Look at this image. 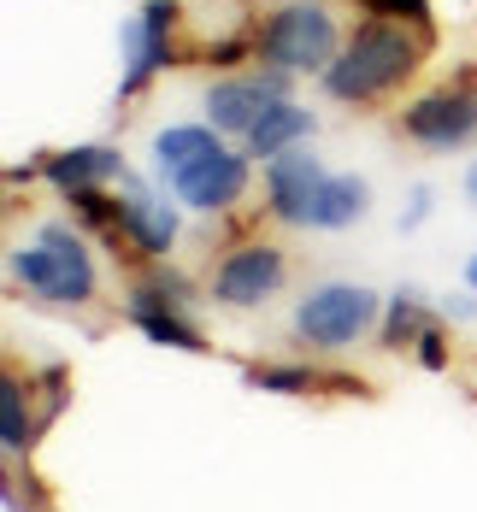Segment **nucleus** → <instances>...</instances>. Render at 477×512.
Segmentation results:
<instances>
[{
	"instance_id": "nucleus-9",
	"label": "nucleus",
	"mask_w": 477,
	"mask_h": 512,
	"mask_svg": "<svg viewBox=\"0 0 477 512\" xmlns=\"http://www.w3.org/2000/svg\"><path fill=\"white\" fill-rule=\"evenodd\" d=\"M242 189H248V159L242 154H218L201 159V165H189V171H177L171 177V195L183 206H201V212H218V206H236L242 201Z\"/></svg>"
},
{
	"instance_id": "nucleus-1",
	"label": "nucleus",
	"mask_w": 477,
	"mask_h": 512,
	"mask_svg": "<svg viewBox=\"0 0 477 512\" xmlns=\"http://www.w3.org/2000/svg\"><path fill=\"white\" fill-rule=\"evenodd\" d=\"M419 59H424V30H407V24H395V18H371V24L354 30V42L330 59L324 95H336V101H377V95L395 89Z\"/></svg>"
},
{
	"instance_id": "nucleus-12",
	"label": "nucleus",
	"mask_w": 477,
	"mask_h": 512,
	"mask_svg": "<svg viewBox=\"0 0 477 512\" xmlns=\"http://www.w3.org/2000/svg\"><path fill=\"white\" fill-rule=\"evenodd\" d=\"M42 171H48V183L59 189V195H77V189H101V183H112V177H130V171H124V159L112 154V148H101V142L65 148V154H53Z\"/></svg>"
},
{
	"instance_id": "nucleus-19",
	"label": "nucleus",
	"mask_w": 477,
	"mask_h": 512,
	"mask_svg": "<svg viewBox=\"0 0 477 512\" xmlns=\"http://www.w3.org/2000/svg\"><path fill=\"white\" fill-rule=\"evenodd\" d=\"M0 442H6V454H18L30 442V412H24L18 377H0Z\"/></svg>"
},
{
	"instance_id": "nucleus-4",
	"label": "nucleus",
	"mask_w": 477,
	"mask_h": 512,
	"mask_svg": "<svg viewBox=\"0 0 477 512\" xmlns=\"http://www.w3.org/2000/svg\"><path fill=\"white\" fill-rule=\"evenodd\" d=\"M377 318V295L366 283H324L295 307V336L313 348H348L360 342V330H371Z\"/></svg>"
},
{
	"instance_id": "nucleus-3",
	"label": "nucleus",
	"mask_w": 477,
	"mask_h": 512,
	"mask_svg": "<svg viewBox=\"0 0 477 512\" xmlns=\"http://www.w3.org/2000/svg\"><path fill=\"white\" fill-rule=\"evenodd\" d=\"M254 48L265 53L271 71H330V59L342 53L336 48V18H330L324 6H313V0L277 6L260 24Z\"/></svg>"
},
{
	"instance_id": "nucleus-8",
	"label": "nucleus",
	"mask_w": 477,
	"mask_h": 512,
	"mask_svg": "<svg viewBox=\"0 0 477 512\" xmlns=\"http://www.w3.org/2000/svg\"><path fill=\"white\" fill-rule=\"evenodd\" d=\"M318 189H324V165H318L307 148L277 154L271 159V171H265V201H271V212H277L283 224H307Z\"/></svg>"
},
{
	"instance_id": "nucleus-18",
	"label": "nucleus",
	"mask_w": 477,
	"mask_h": 512,
	"mask_svg": "<svg viewBox=\"0 0 477 512\" xmlns=\"http://www.w3.org/2000/svg\"><path fill=\"white\" fill-rule=\"evenodd\" d=\"M130 318H136V324H142V330H148L154 342L189 348V354H201V348H207V336H201V330H195V324H189L183 312H130Z\"/></svg>"
},
{
	"instance_id": "nucleus-23",
	"label": "nucleus",
	"mask_w": 477,
	"mask_h": 512,
	"mask_svg": "<svg viewBox=\"0 0 477 512\" xmlns=\"http://www.w3.org/2000/svg\"><path fill=\"white\" fill-rule=\"evenodd\" d=\"M466 283H472V289H477V254L466 259Z\"/></svg>"
},
{
	"instance_id": "nucleus-6",
	"label": "nucleus",
	"mask_w": 477,
	"mask_h": 512,
	"mask_svg": "<svg viewBox=\"0 0 477 512\" xmlns=\"http://www.w3.org/2000/svg\"><path fill=\"white\" fill-rule=\"evenodd\" d=\"M277 289H283V254L265 248V242L224 254L218 271H212V295L224 307H260L265 295H277Z\"/></svg>"
},
{
	"instance_id": "nucleus-16",
	"label": "nucleus",
	"mask_w": 477,
	"mask_h": 512,
	"mask_svg": "<svg viewBox=\"0 0 477 512\" xmlns=\"http://www.w3.org/2000/svg\"><path fill=\"white\" fill-rule=\"evenodd\" d=\"M424 330H436L430 307H424L419 295H395L389 318H383V348H407V342H419Z\"/></svg>"
},
{
	"instance_id": "nucleus-10",
	"label": "nucleus",
	"mask_w": 477,
	"mask_h": 512,
	"mask_svg": "<svg viewBox=\"0 0 477 512\" xmlns=\"http://www.w3.org/2000/svg\"><path fill=\"white\" fill-rule=\"evenodd\" d=\"M271 101H283V71H271V77H224V83L207 89V118L212 130H242L248 136Z\"/></svg>"
},
{
	"instance_id": "nucleus-20",
	"label": "nucleus",
	"mask_w": 477,
	"mask_h": 512,
	"mask_svg": "<svg viewBox=\"0 0 477 512\" xmlns=\"http://www.w3.org/2000/svg\"><path fill=\"white\" fill-rule=\"evenodd\" d=\"M371 18H395V24H413V30H430V0H360Z\"/></svg>"
},
{
	"instance_id": "nucleus-13",
	"label": "nucleus",
	"mask_w": 477,
	"mask_h": 512,
	"mask_svg": "<svg viewBox=\"0 0 477 512\" xmlns=\"http://www.w3.org/2000/svg\"><path fill=\"white\" fill-rule=\"evenodd\" d=\"M307 136H313V112H307V106L271 101V106L260 112V124L248 130V154L277 159V154H289L295 142H307Z\"/></svg>"
},
{
	"instance_id": "nucleus-17",
	"label": "nucleus",
	"mask_w": 477,
	"mask_h": 512,
	"mask_svg": "<svg viewBox=\"0 0 477 512\" xmlns=\"http://www.w3.org/2000/svg\"><path fill=\"white\" fill-rule=\"evenodd\" d=\"M254 389H277V395H313L330 383V371H307V365H254L248 371Z\"/></svg>"
},
{
	"instance_id": "nucleus-22",
	"label": "nucleus",
	"mask_w": 477,
	"mask_h": 512,
	"mask_svg": "<svg viewBox=\"0 0 477 512\" xmlns=\"http://www.w3.org/2000/svg\"><path fill=\"white\" fill-rule=\"evenodd\" d=\"M419 359L430 365V371H442V359H448V348H442V330H424V336H419Z\"/></svg>"
},
{
	"instance_id": "nucleus-21",
	"label": "nucleus",
	"mask_w": 477,
	"mask_h": 512,
	"mask_svg": "<svg viewBox=\"0 0 477 512\" xmlns=\"http://www.w3.org/2000/svg\"><path fill=\"white\" fill-rule=\"evenodd\" d=\"M242 53H248V42H242V36H224V42H207V53H201V59H207V65H236Z\"/></svg>"
},
{
	"instance_id": "nucleus-11",
	"label": "nucleus",
	"mask_w": 477,
	"mask_h": 512,
	"mask_svg": "<svg viewBox=\"0 0 477 512\" xmlns=\"http://www.w3.org/2000/svg\"><path fill=\"white\" fill-rule=\"evenodd\" d=\"M118 201H124V242H130V248H142V254H165V248L183 236V224H177V206H171V201H154V195H148V183L124 177Z\"/></svg>"
},
{
	"instance_id": "nucleus-5",
	"label": "nucleus",
	"mask_w": 477,
	"mask_h": 512,
	"mask_svg": "<svg viewBox=\"0 0 477 512\" xmlns=\"http://www.w3.org/2000/svg\"><path fill=\"white\" fill-rule=\"evenodd\" d=\"M401 136L419 142L424 154H448V148H466L477 136V95L466 83H448V89H430L401 112Z\"/></svg>"
},
{
	"instance_id": "nucleus-2",
	"label": "nucleus",
	"mask_w": 477,
	"mask_h": 512,
	"mask_svg": "<svg viewBox=\"0 0 477 512\" xmlns=\"http://www.w3.org/2000/svg\"><path fill=\"white\" fill-rule=\"evenodd\" d=\"M6 271H12L18 289H30L42 301H59V307H77V301L95 295V265H89L83 242L65 224H48L36 248H18L6 259Z\"/></svg>"
},
{
	"instance_id": "nucleus-15",
	"label": "nucleus",
	"mask_w": 477,
	"mask_h": 512,
	"mask_svg": "<svg viewBox=\"0 0 477 512\" xmlns=\"http://www.w3.org/2000/svg\"><path fill=\"white\" fill-rule=\"evenodd\" d=\"M212 154H218V130H207V124H171L154 142V159L165 177H177V171H189V165H201Z\"/></svg>"
},
{
	"instance_id": "nucleus-14",
	"label": "nucleus",
	"mask_w": 477,
	"mask_h": 512,
	"mask_svg": "<svg viewBox=\"0 0 477 512\" xmlns=\"http://www.w3.org/2000/svg\"><path fill=\"white\" fill-rule=\"evenodd\" d=\"M366 206H371L366 177H324V189H318L307 224H313V230H342V224H354Z\"/></svg>"
},
{
	"instance_id": "nucleus-24",
	"label": "nucleus",
	"mask_w": 477,
	"mask_h": 512,
	"mask_svg": "<svg viewBox=\"0 0 477 512\" xmlns=\"http://www.w3.org/2000/svg\"><path fill=\"white\" fill-rule=\"evenodd\" d=\"M472 201H477V165H472Z\"/></svg>"
},
{
	"instance_id": "nucleus-7",
	"label": "nucleus",
	"mask_w": 477,
	"mask_h": 512,
	"mask_svg": "<svg viewBox=\"0 0 477 512\" xmlns=\"http://www.w3.org/2000/svg\"><path fill=\"white\" fill-rule=\"evenodd\" d=\"M171 0H148L136 18H124V89L118 95H136L159 65L171 59Z\"/></svg>"
}]
</instances>
